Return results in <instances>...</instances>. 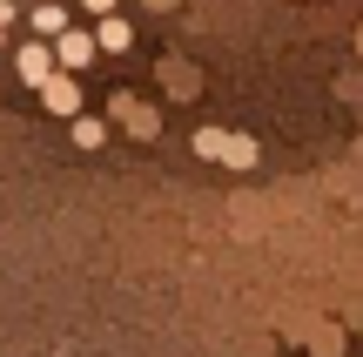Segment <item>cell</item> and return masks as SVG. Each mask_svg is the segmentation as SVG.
<instances>
[{
    "mask_svg": "<svg viewBox=\"0 0 363 357\" xmlns=\"http://www.w3.org/2000/svg\"><path fill=\"white\" fill-rule=\"evenodd\" d=\"M13 67H21V81H27V88H48V81H54V48H48V40H21Z\"/></svg>",
    "mask_w": 363,
    "mask_h": 357,
    "instance_id": "cell-1",
    "label": "cell"
},
{
    "mask_svg": "<svg viewBox=\"0 0 363 357\" xmlns=\"http://www.w3.org/2000/svg\"><path fill=\"white\" fill-rule=\"evenodd\" d=\"M7 21H13V0H0V27H7Z\"/></svg>",
    "mask_w": 363,
    "mask_h": 357,
    "instance_id": "cell-10",
    "label": "cell"
},
{
    "mask_svg": "<svg viewBox=\"0 0 363 357\" xmlns=\"http://www.w3.org/2000/svg\"><path fill=\"white\" fill-rule=\"evenodd\" d=\"M94 48H128V21H101V34H94Z\"/></svg>",
    "mask_w": 363,
    "mask_h": 357,
    "instance_id": "cell-6",
    "label": "cell"
},
{
    "mask_svg": "<svg viewBox=\"0 0 363 357\" xmlns=\"http://www.w3.org/2000/svg\"><path fill=\"white\" fill-rule=\"evenodd\" d=\"M81 7H88V13H108V7H115V0H81Z\"/></svg>",
    "mask_w": 363,
    "mask_h": 357,
    "instance_id": "cell-9",
    "label": "cell"
},
{
    "mask_svg": "<svg viewBox=\"0 0 363 357\" xmlns=\"http://www.w3.org/2000/svg\"><path fill=\"white\" fill-rule=\"evenodd\" d=\"M94 54H101V48H94V34H88V27H67V34L54 40V67H88Z\"/></svg>",
    "mask_w": 363,
    "mask_h": 357,
    "instance_id": "cell-2",
    "label": "cell"
},
{
    "mask_svg": "<svg viewBox=\"0 0 363 357\" xmlns=\"http://www.w3.org/2000/svg\"><path fill=\"white\" fill-rule=\"evenodd\" d=\"M101 135H108L101 121H74V142H81V148H101Z\"/></svg>",
    "mask_w": 363,
    "mask_h": 357,
    "instance_id": "cell-8",
    "label": "cell"
},
{
    "mask_svg": "<svg viewBox=\"0 0 363 357\" xmlns=\"http://www.w3.org/2000/svg\"><path fill=\"white\" fill-rule=\"evenodd\" d=\"M40 34L61 40V34H67V13H61V7H34V40H40Z\"/></svg>",
    "mask_w": 363,
    "mask_h": 357,
    "instance_id": "cell-4",
    "label": "cell"
},
{
    "mask_svg": "<svg viewBox=\"0 0 363 357\" xmlns=\"http://www.w3.org/2000/svg\"><path fill=\"white\" fill-rule=\"evenodd\" d=\"M115 115L128 121V135H155V128H162V115H155V108H135L128 94H121V101H115Z\"/></svg>",
    "mask_w": 363,
    "mask_h": 357,
    "instance_id": "cell-3",
    "label": "cell"
},
{
    "mask_svg": "<svg viewBox=\"0 0 363 357\" xmlns=\"http://www.w3.org/2000/svg\"><path fill=\"white\" fill-rule=\"evenodd\" d=\"M40 94H48V108H61V115L74 108V81H67V75H54V81H48Z\"/></svg>",
    "mask_w": 363,
    "mask_h": 357,
    "instance_id": "cell-5",
    "label": "cell"
},
{
    "mask_svg": "<svg viewBox=\"0 0 363 357\" xmlns=\"http://www.w3.org/2000/svg\"><path fill=\"white\" fill-rule=\"evenodd\" d=\"M222 162H235V169H256V142H222Z\"/></svg>",
    "mask_w": 363,
    "mask_h": 357,
    "instance_id": "cell-7",
    "label": "cell"
}]
</instances>
